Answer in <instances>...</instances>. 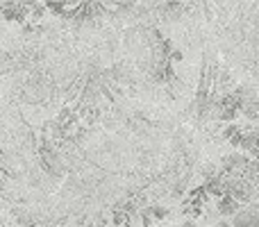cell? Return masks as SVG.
Here are the masks:
<instances>
[{"mask_svg": "<svg viewBox=\"0 0 259 227\" xmlns=\"http://www.w3.org/2000/svg\"><path fill=\"white\" fill-rule=\"evenodd\" d=\"M232 227H259V200L241 205L239 211L230 218Z\"/></svg>", "mask_w": 259, "mask_h": 227, "instance_id": "6da1fadb", "label": "cell"}, {"mask_svg": "<svg viewBox=\"0 0 259 227\" xmlns=\"http://www.w3.org/2000/svg\"><path fill=\"white\" fill-rule=\"evenodd\" d=\"M248 161H250V157H248L246 152L232 150V152H228V155L221 157L219 170H221V173H225V175H237V173H241V170L246 168Z\"/></svg>", "mask_w": 259, "mask_h": 227, "instance_id": "7a4b0ae2", "label": "cell"}, {"mask_svg": "<svg viewBox=\"0 0 259 227\" xmlns=\"http://www.w3.org/2000/svg\"><path fill=\"white\" fill-rule=\"evenodd\" d=\"M239 202L234 200V198H230V196H223V198H219V200H214V214L219 216V218H225V220H230L234 214L239 211Z\"/></svg>", "mask_w": 259, "mask_h": 227, "instance_id": "3957f363", "label": "cell"}, {"mask_svg": "<svg viewBox=\"0 0 259 227\" xmlns=\"http://www.w3.org/2000/svg\"><path fill=\"white\" fill-rule=\"evenodd\" d=\"M150 214L152 218H155V223H159V220H166L170 216V209L166 205H150Z\"/></svg>", "mask_w": 259, "mask_h": 227, "instance_id": "277c9868", "label": "cell"}, {"mask_svg": "<svg viewBox=\"0 0 259 227\" xmlns=\"http://www.w3.org/2000/svg\"><path fill=\"white\" fill-rule=\"evenodd\" d=\"M180 227H196V220H189V218H184L182 220V225Z\"/></svg>", "mask_w": 259, "mask_h": 227, "instance_id": "5b68a950", "label": "cell"}, {"mask_svg": "<svg viewBox=\"0 0 259 227\" xmlns=\"http://www.w3.org/2000/svg\"><path fill=\"white\" fill-rule=\"evenodd\" d=\"M0 227H3V220H0Z\"/></svg>", "mask_w": 259, "mask_h": 227, "instance_id": "8992f818", "label": "cell"}]
</instances>
